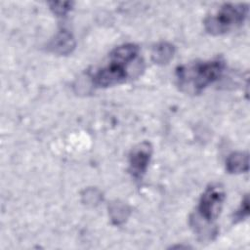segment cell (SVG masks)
Segmentation results:
<instances>
[{"label": "cell", "mask_w": 250, "mask_h": 250, "mask_svg": "<svg viewBox=\"0 0 250 250\" xmlns=\"http://www.w3.org/2000/svg\"><path fill=\"white\" fill-rule=\"evenodd\" d=\"M225 68V62L220 59L189 62L176 68V84L186 94H200L220 79Z\"/></svg>", "instance_id": "7a4b0ae2"}, {"label": "cell", "mask_w": 250, "mask_h": 250, "mask_svg": "<svg viewBox=\"0 0 250 250\" xmlns=\"http://www.w3.org/2000/svg\"><path fill=\"white\" fill-rule=\"evenodd\" d=\"M249 216V198L248 195H245L241 201L239 208L233 214V220L235 223L241 222Z\"/></svg>", "instance_id": "30bf717a"}, {"label": "cell", "mask_w": 250, "mask_h": 250, "mask_svg": "<svg viewBox=\"0 0 250 250\" xmlns=\"http://www.w3.org/2000/svg\"><path fill=\"white\" fill-rule=\"evenodd\" d=\"M226 193L219 184H211L201 194L196 213L190 218V226L194 232L202 238L212 239L217 234L215 222L221 214Z\"/></svg>", "instance_id": "3957f363"}, {"label": "cell", "mask_w": 250, "mask_h": 250, "mask_svg": "<svg viewBox=\"0 0 250 250\" xmlns=\"http://www.w3.org/2000/svg\"><path fill=\"white\" fill-rule=\"evenodd\" d=\"M248 12L249 7L245 3L223 4L217 12L205 19V30L212 35L228 33L244 23Z\"/></svg>", "instance_id": "277c9868"}, {"label": "cell", "mask_w": 250, "mask_h": 250, "mask_svg": "<svg viewBox=\"0 0 250 250\" xmlns=\"http://www.w3.org/2000/svg\"><path fill=\"white\" fill-rule=\"evenodd\" d=\"M174 46L167 42H161L152 49L151 58L155 63L164 64L167 63L174 55Z\"/></svg>", "instance_id": "ba28073f"}, {"label": "cell", "mask_w": 250, "mask_h": 250, "mask_svg": "<svg viewBox=\"0 0 250 250\" xmlns=\"http://www.w3.org/2000/svg\"><path fill=\"white\" fill-rule=\"evenodd\" d=\"M139 55L140 48L136 44L126 43L115 47L109 54L108 62L92 74L93 85L98 88H106L138 76L143 69Z\"/></svg>", "instance_id": "6da1fadb"}, {"label": "cell", "mask_w": 250, "mask_h": 250, "mask_svg": "<svg viewBox=\"0 0 250 250\" xmlns=\"http://www.w3.org/2000/svg\"><path fill=\"white\" fill-rule=\"evenodd\" d=\"M75 46L74 38L68 30H62L57 33L54 39L50 42V49L57 54L66 55L72 51Z\"/></svg>", "instance_id": "8992f818"}, {"label": "cell", "mask_w": 250, "mask_h": 250, "mask_svg": "<svg viewBox=\"0 0 250 250\" xmlns=\"http://www.w3.org/2000/svg\"><path fill=\"white\" fill-rule=\"evenodd\" d=\"M50 9L53 11L55 15L58 17H64L71 9H72V2H52L49 4Z\"/></svg>", "instance_id": "9c48e42d"}, {"label": "cell", "mask_w": 250, "mask_h": 250, "mask_svg": "<svg viewBox=\"0 0 250 250\" xmlns=\"http://www.w3.org/2000/svg\"><path fill=\"white\" fill-rule=\"evenodd\" d=\"M226 169L230 174L245 173L249 169V156L245 151L230 153L226 160Z\"/></svg>", "instance_id": "52a82bcc"}, {"label": "cell", "mask_w": 250, "mask_h": 250, "mask_svg": "<svg viewBox=\"0 0 250 250\" xmlns=\"http://www.w3.org/2000/svg\"><path fill=\"white\" fill-rule=\"evenodd\" d=\"M152 155V146L148 142L135 146L129 153V172L136 180L142 179L148 167Z\"/></svg>", "instance_id": "5b68a950"}]
</instances>
